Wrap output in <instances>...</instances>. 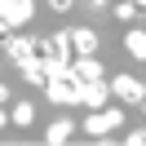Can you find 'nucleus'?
<instances>
[{"label": "nucleus", "mask_w": 146, "mask_h": 146, "mask_svg": "<svg viewBox=\"0 0 146 146\" xmlns=\"http://www.w3.org/2000/svg\"><path fill=\"white\" fill-rule=\"evenodd\" d=\"M119 124H124V111H119V106H98L89 119H84V133L102 137V133H115Z\"/></svg>", "instance_id": "f257e3e1"}, {"label": "nucleus", "mask_w": 146, "mask_h": 146, "mask_svg": "<svg viewBox=\"0 0 146 146\" xmlns=\"http://www.w3.org/2000/svg\"><path fill=\"white\" fill-rule=\"evenodd\" d=\"M75 102H80V106H89V111L106 106V102H111L106 80H84V84H75Z\"/></svg>", "instance_id": "f03ea898"}, {"label": "nucleus", "mask_w": 146, "mask_h": 146, "mask_svg": "<svg viewBox=\"0 0 146 146\" xmlns=\"http://www.w3.org/2000/svg\"><path fill=\"white\" fill-rule=\"evenodd\" d=\"M0 18L9 22L13 31H18V27H27V22L36 18V0H0Z\"/></svg>", "instance_id": "7ed1b4c3"}, {"label": "nucleus", "mask_w": 146, "mask_h": 146, "mask_svg": "<svg viewBox=\"0 0 146 146\" xmlns=\"http://www.w3.org/2000/svg\"><path fill=\"white\" fill-rule=\"evenodd\" d=\"M36 53H40V40H27V36H18V31H9V40H5V58H9L13 66L27 62V58H36Z\"/></svg>", "instance_id": "20e7f679"}, {"label": "nucleus", "mask_w": 146, "mask_h": 146, "mask_svg": "<svg viewBox=\"0 0 146 146\" xmlns=\"http://www.w3.org/2000/svg\"><path fill=\"white\" fill-rule=\"evenodd\" d=\"M106 89H111V98L137 102V106H142V98H146V84H142V80H133V75H115V80H111Z\"/></svg>", "instance_id": "39448f33"}, {"label": "nucleus", "mask_w": 146, "mask_h": 146, "mask_svg": "<svg viewBox=\"0 0 146 146\" xmlns=\"http://www.w3.org/2000/svg\"><path fill=\"white\" fill-rule=\"evenodd\" d=\"M84 80H102V62L98 53H80L71 62V84H84Z\"/></svg>", "instance_id": "423d86ee"}, {"label": "nucleus", "mask_w": 146, "mask_h": 146, "mask_svg": "<svg viewBox=\"0 0 146 146\" xmlns=\"http://www.w3.org/2000/svg\"><path fill=\"white\" fill-rule=\"evenodd\" d=\"M40 58H58V62H66V58H71V36L58 31V36L40 40Z\"/></svg>", "instance_id": "0eeeda50"}, {"label": "nucleus", "mask_w": 146, "mask_h": 146, "mask_svg": "<svg viewBox=\"0 0 146 146\" xmlns=\"http://www.w3.org/2000/svg\"><path fill=\"white\" fill-rule=\"evenodd\" d=\"M44 98L58 106H75V84L71 80H44Z\"/></svg>", "instance_id": "6e6552de"}, {"label": "nucleus", "mask_w": 146, "mask_h": 146, "mask_svg": "<svg viewBox=\"0 0 146 146\" xmlns=\"http://www.w3.org/2000/svg\"><path fill=\"white\" fill-rule=\"evenodd\" d=\"M66 36H71V53H98V31L93 27H75Z\"/></svg>", "instance_id": "1a4fd4ad"}, {"label": "nucleus", "mask_w": 146, "mask_h": 146, "mask_svg": "<svg viewBox=\"0 0 146 146\" xmlns=\"http://www.w3.org/2000/svg\"><path fill=\"white\" fill-rule=\"evenodd\" d=\"M18 71H22V80L31 84V89H44V58H27V62H18Z\"/></svg>", "instance_id": "9d476101"}, {"label": "nucleus", "mask_w": 146, "mask_h": 146, "mask_svg": "<svg viewBox=\"0 0 146 146\" xmlns=\"http://www.w3.org/2000/svg\"><path fill=\"white\" fill-rule=\"evenodd\" d=\"M71 133H75V124H71V119H53V124H49V133H44V142L62 146V142H66Z\"/></svg>", "instance_id": "9b49d317"}, {"label": "nucleus", "mask_w": 146, "mask_h": 146, "mask_svg": "<svg viewBox=\"0 0 146 146\" xmlns=\"http://www.w3.org/2000/svg\"><path fill=\"white\" fill-rule=\"evenodd\" d=\"M31 119H36V106H31V102H18V106L9 111V124H18V128H31Z\"/></svg>", "instance_id": "f8f14e48"}, {"label": "nucleus", "mask_w": 146, "mask_h": 146, "mask_svg": "<svg viewBox=\"0 0 146 146\" xmlns=\"http://www.w3.org/2000/svg\"><path fill=\"white\" fill-rule=\"evenodd\" d=\"M124 49L137 58V62H142V58H146V31H137V27H133V31L124 36Z\"/></svg>", "instance_id": "ddd939ff"}, {"label": "nucleus", "mask_w": 146, "mask_h": 146, "mask_svg": "<svg viewBox=\"0 0 146 146\" xmlns=\"http://www.w3.org/2000/svg\"><path fill=\"white\" fill-rule=\"evenodd\" d=\"M142 9H146V0H119V5H115V18L119 22H133Z\"/></svg>", "instance_id": "4468645a"}, {"label": "nucleus", "mask_w": 146, "mask_h": 146, "mask_svg": "<svg viewBox=\"0 0 146 146\" xmlns=\"http://www.w3.org/2000/svg\"><path fill=\"white\" fill-rule=\"evenodd\" d=\"M124 142H128V146H146V133H142V128H133V133H128Z\"/></svg>", "instance_id": "2eb2a0df"}, {"label": "nucleus", "mask_w": 146, "mask_h": 146, "mask_svg": "<svg viewBox=\"0 0 146 146\" xmlns=\"http://www.w3.org/2000/svg\"><path fill=\"white\" fill-rule=\"evenodd\" d=\"M49 5H53L58 13H66V9H71V5H75V0H49Z\"/></svg>", "instance_id": "dca6fc26"}, {"label": "nucleus", "mask_w": 146, "mask_h": 146, "mask_svg": "<svg viewBox=\"0 0 146 146\" xmlns=\"http://www.w3.org/2000/svg\"><path fill=\"white\" fill-rule=\"evenodd\" d=\"M9 31H13V27H9V22H5V18H0V44L9 40Z\"/></svg>", "instance_id": "f3484780"}, {"label": "nucleus", "mask_w": 146, "mask_h": 146, "mask_svg": "<svg viewBox=\"0 0 146 146\" xmlns=\"http://www.w3.org/2000/svg\"><path fill=\"white\" fill-rule=\"evenodd\" d=\"M0 102H13V93H9V84L0 80Z\"/></svg>", "instance_id": "a211bd4d"}, {"label": "nucleus", "mask_w": 146, "mask_h": 146, "mask_svg": "<svg viewBox=\"0 0 146 146\" xmlns=\"http://www.w3.org/2000/svg\"><path fill=\"white\" fill-rule=\"evenodd\" d=\"M5 124H9V115H5V111H0V128H5Z\"/></svg>", "instance_id": "6ab92c4d"}, {"label": "nucleus", "mask_w": 146, "mask_h": 146, "mask_svg": "<svg viewBox=\"0 0 146 146\" xmlns=\"http://www.w3.org/2000/svg\"><path fill=\"white\" fill-rule=\"evenodd\" d=\"M0 66H5V62H0Z\"/></svg>", "instance_id": "aec40b11"}]
</instances>
